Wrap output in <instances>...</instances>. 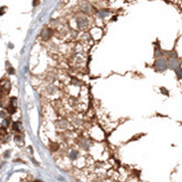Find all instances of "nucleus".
<instances>
[{"instance_id":"f257e3e1","label":"nucleus","mask_w":182,"mask_h":182,"mask_svg":"<svg viewBox=\"0 0 182 182\" xmlns=\"http://www.w3.org/2000/svg\"><path fill=\"white\" fill-rule=\"evenodd\" d=\"M13 128H14V130H15V131L21 130V129H18V128H19V123H18V122H16V123H14Z\"/></svg>"}]
</instances>
